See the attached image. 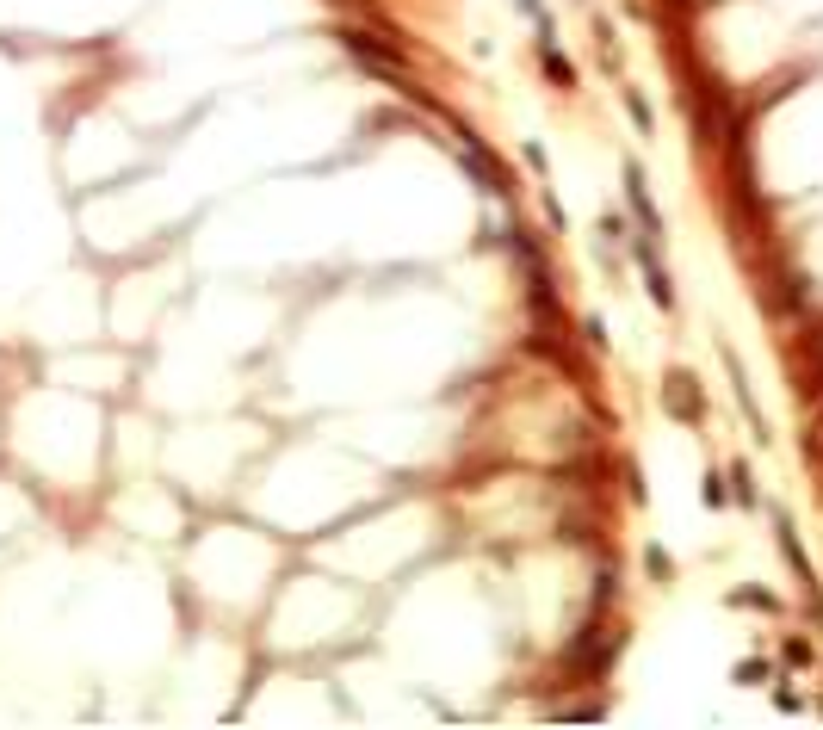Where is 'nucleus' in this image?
<instances>
[{
	"label": "nucleus",
	"instance_id": "4",
	"mask_svg": "<svg viewBox=\"0 0 823 730\" xmlns=\"http://www.w3.org/2000/svg\"><path fill=\"white\" fill-rule=\"evenodd\" d=\"M545 69H551V81H569V62H563L557 50H545Z\"/></svg>",
	"mask_w": 823,
	"mask_h": 730
},
{
	"label": "nucleus",
	"instance_id": "5",
	"mask_svg": "<svg viewBox=\"0 0 823 730\" xmlns=\"http://www.w3.org/2000/svg\"><path fill=\"white\" fill-rule=\"evenodd\" d=\"M718 501H724V477L712 471V477H706V507H718Z\"/></svg>",
	"mask_w": 823,
	"mask_h": 730
},
{
	"label": "nucleus",
	"instance_id": "1",
	"mask_svg": "<svg viewBox=\"0 0 823 730\" xmlns=\"http://www.w3.org/2000/svg\"><path fill=\"white\" fill-rule=\"evenodd\" d=\"M341 44H347V50H353V56H359V62H366L372 75H384L391 87H403V93H415V87H409V69H403V56H397V50H384V44H372L366 31H341Z\"/></svg>",
	"mask_w": 823,
	"mask_h": 730
},
{
	"label": "nucleus",
	"instance_id": "2",
	"mask_svg": "<svg viewBox=\"0 0 823 730\" xmlns=\"http://www.w3.org/2000/svg\"><path fill=\"white\" fill-rule=\"evenodd\" d=\"M625 192H632V205H638L644 242H657V236H663V223H657V205H650V192H644V174H638V167H625Z\"/></svg>",
	"mask_w": 823,
	"mask_h": 730
},
{
	"label": "nucleus",
	"instance_id": "3",
	"mask_svg": "<svg viewBox=\"0 0 823 730\" xmlns=\"http://www.w3.org/2000/svg\"><path fill=\"white\" fill-rule=\"evenodd\" d=\"M669 409H682V415H699V396H693V377H669Z\"/></svg>",
	"mask_w": 823,
	"mask_h": 730
}]
</instances>
